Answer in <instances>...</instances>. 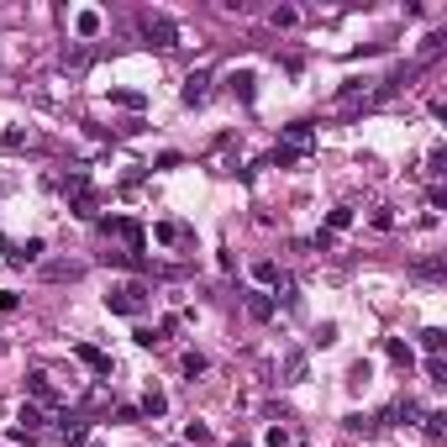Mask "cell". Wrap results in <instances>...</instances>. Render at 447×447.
<instances>
[{
	"label": "cell",
	"instance_id": "6da1fadb",
	"mask_svg": "<svg viewBox=\"0 0 447 447\" xmlns=\"http://www.w3.org/2000/svg\"><path fill=\"white\" fill-rule=\"evenodd\" d=\"M137 32H142V43H153V48H179V26H174V16H164V11H142L137 16Z\"/></svg>",
	"mask_w": 447,
	"mask_h": 447
},
{
	"label": "cell",
	"instance_id": "7a4b0ae2",
	"mask_svg": "<svg viewBox=\"0 0 447 447\" xmlns=\"http://www.w3.org/2000/svg\"><path fill=\"white\" fill-rule=\"evenodd\" d=\"M105 310H116V316H142L147 310V284H116V290L105 295Z\"/></svg>",
	"mask_w": 447,
	"mask_h": 447
},
{
	"label": "cell",
	"instance_id": "3957f363",
	"mask_svg": "<svg viewBox=\"0 0 447 447\" xmlns=\"http://www.w3.org/2000/svg\"><path fill=\"white\" fill-rule=\"evenodd\" d=\"M310 142H316V137H310V127H305V121H295V127L284 132V142L274 147V164H279V169H290L300 153H310Z\"/></svg>",
	"mask_w": 447,
	"mask_h": 447
},
{
	"label": "cell",
	"instance_id": "277c9868",
	"mask_svg": "<svg viewBox=\"0 0 447 447\" xmlns=\"http://www.w3.org/2000/svg\"><path fill=\"white\" fill-rule=\"evenodd\" d=\"M179 100H184V105H206V100H211V74H206V69L189 74L184 90H179Z\"/></svg>",
	"mask_w": 447,
	"mask_h": 447
},
{
	"label": "cell",
	"instance_id": "5b68a950",
	"mask_svg": "<svg viewBox=\"0 0 447 447\" xmlns=\"http://www.w3.org/2000/svg\"><path fill=\"white\" fill-rule=\"evenodd\" d=\"M253 85H258V74H253V69H232V74H226V90H232V95H237L242 105H248L253 95H258Z\"/></svg>",
	"mask_w": 447,
	"mask_h": 447
},
{
	"label": "cell",
	"instance_id": "8992f818",
	"mask_svg": "<svg viewBox=\"0 0 447 447\" xmlns=\"http://www.w3.org/2000/svg\"><path fill=\"white\" fill-rule=\"evenodd\" d=\"M26 384H32V395L43 400V405L58 400V384H53V374H48V369H32V374H26Z\"/></svg>",
	"mask_w": 447,
	"mask_h": 447
},
{
	"label": "cell",
	"instance_id": "52a82bcc",
	"mask_svg": "<svg viewBox=\"0 0 447 447\" xmlns=\"http://www.w3.org/2000/svg\"><path fill=\"white\" fill-rule=\"evenodd\" d=\"M74 353H79V363H90V369H95V374H111V358H105V353H100V347H90V342H79V347H74Z\"/></svg>",
	"mask_w": 447,
	"mask_h": 447
},
{
	"label": "cell",
	"instance_id": "ba28073f",
	"mask_svg": "<svg viewBox=\"0 0 447 447\" xmlns=\"http://www.w3.org/2000/svg\"><path fill=\"white\" fill-rule=\"evenodd\" d=\"M43 426V411H37V405H21L16 411V437H26V431H37Z\"/></svg>",
	"mask_w": 447,
	"mask_h": 447
},
{
	"label": "cell",
	"instance_id": "9c48e42d",
	"mask_svg": "<svg viewBox=\"0 0 447 447\" xmlns=\"http://www.w3.org/2000/svg\"><path fill=\"white\" fill-rule=\"evenodd\" d=\"M164 411H169V395H164V389H147V395H142V416H153V421H158Z\"/></svg>",
	"mask_w": 447,
	"mask_h": 447
},
{
	"label": "cell",
	"instance_id": "30bf717a",
	"mask_svg": "<svg viewBox=\"0 0 447 447\" xmlns=\"http://www.w3.org/2000/svg\"><path fill=\"white\" fill-rule=\"evenodd\" d=\"M74 32H79V37H95V32H100V11H79V16H74Z\"/></svg>",
	"mask_w": 447,
	"mask_h": 447
},
{
	"label": "cell",
	"instance_id": "8fae6325",
	"mask_svg": "<svg viewBox=\"0 0 447 447\" xmlns=\"http://www.w3.org/2000/svg\"><path fill=\"white\" fill-rule=\"evenodd\" d=\"M253 279H258V284H279L284 274H279V263H268V258H258V263H253Z\"/></svg>",
	"mask_w": 447,
	"mask_h": 447
},
{
	"label": "cell",
	"instance_id": "7c38bea8",
	"mask_svg": "<svg viewBox=\"0 0 447 447\" xmlns=\"http://www.w3.org/2000/svg\"><path fill=\"white\" fill-rule=\"evenodd\" d=\"M300 374H305V353H290L284 358V384H300Z\"/></svg>",
	"mask_w": 447,
	"mask_h": 447
},
{
	"label": "cell",
	"instance_id": "4fadbf2b",
	"mask_svg": "<svg viewBox=\"0 0 447 447\" xmlns=\"http://www.w3.org/2000/svg\"><path fill=\"white\" fill-rule=\"evenodd\" d=\"M268 21H274L279 32H284V26H295V21H300V11H295V6H274V11H268Z\"/></svg>",
	"mask_w": 447,
	"mask_h": 447
},
{
	"label": "cell",
	"instance_id": "5bb4252c",
	"mask_svg": "<svg viewBox=\"0 0 447 447\" xmlns=\"http://www.w3.org/2000/svg\"><path fill=\"white\" fill-rule=\"evenodd\" d=\"M347 226H353V211H347V206H337V211L327 216V232H347Z\"/></svg>",
	"mask_w": 447,
	"mask_h": 447
},
{
	"label": "cell",
	"instance_id": "9a60e30c",
	"mask_svg": "<svg viewBox=\"0 0 447 447\" xmlns=\"http://www.w3.org/2000/svg\"><path fill=\"white\" fill-rule=\"evenodd\" d=\"M0 147H6V153H16V147H26V132H21V127H6V132H0Z\"/></svg>",
	"mask_w": 447,
	"mask_h": 447
},
{
	"label": "cell",
	"instance_id": "2e32d148",
	"mask_svg": "<svg viewBox=\"0 0 447 447\" xmlns=\"http://www.w3.org/2000/svg\"><path fill=\"white\" fill-rule=\"evenodd\" d=\"M153 237H158V242H169V248H174V242H184V226L164 221V226H153Z\"/></svg>",
	"mask_w": 447,
	"mask_h": 447
},
{
	"label": "cell",
	"instance_id": "e0dca14e",
	"mask_svg": "<svg viewBox=\"0 0 447 447\" xmlns=\"http://www.w3.org/2000/svg\"><path fill=\"white\" fill-rule=\"evenodd\" d=\"M248 310H253V316H274V300H268V295H248Z\"/></svg>",
	"mask_w": 447,
	"mask_h": 447
},
{
	"label": "cell",
	"instance_id": "ac0fdd59",
	"mask_svg": "<svg viewBox=\"0 0 447 447\" xmlns=\"http://www.w3.org/2000/svg\"><path fill=\"white\" fill-rule=\"evenodd\" d=\"M310 342H316V347H332V342H337V321H321V327H316V337H310Z\"/></svg>",
	"mask_w": 447,
	"mask_h": 447
},
{
	"label": "cell",
	"instance_id": "d6986e66",
	"mask_svg": "<svg viewBox=\"0 0 447 447\" xmlns=\"http://www.w3.org/2000/svg\"><path fill=\"white\" fill-rule=\"evenodd\" d=\"M421 347H426L431 358H442V332H437V327H426V332H421Z\"/></svg>",
	"mask_w": 447,
	"mask_h": 447
},
{
	"label": "cell",
	"instance_id": "ffe728a7",
	"mask_svg": "<svg viewBox=\"0 0 447 447\" xmlns=\"http://www.w3.org/2000/svg\"><path fill=\"white\" fill-rule=\"evenodd\" d=\"M37 258H43V237H32V242L16 253V263H37Z\"/></svg>",
	"mask_w": 447,
	"mask_h": 447
},
{
	"label": "cell",
	"instance_id": "44dd1931",
	"mask_svg": "<svg viewBox=\"0 0 447 447\" xmlns=\"http://www.w3.org/2000/svg\"><path fill=\"white\" fill-rule=\"evenodd\" d=\"M369 384V363H353V369H347V389H363Z\"/></svg>",
	"mask_w": 447,
	"mask_h": 447
},
{
	"label": "cell",
	"instance_id": "7402d4cb",
	"mask_svg": "<svg viewBox=\"0 0 447 447\" xmlns=\"http://www.w3.org/2000/svg\"><path fill=\"white\" fill-rule=\"evenodd\" d=\"M79 274H85L79 263H53V268H48V279H79Z\"/></svg>",
	"mask_w": 447,
	"mask_h": 447
},
{
	"label": "cell",
	"instance_id": "603a6c76",
	"mask_svg": "<svg viewBox=\"0 0 447 447\" xmlns=\"http://www.w3.org/2000/svg\"><path fill=\"white\" fill-rule=\"evenodd\" d=\"M389 358H395V363H411V347H405L400 337H389Z\"/></svg>",
	"mask_w": 447,
	"mask_h": 447
},
{
	"label": "cell",
	"instance_id": "cb8c5ba5",
	"mask_svg": "<svg viewBox=\"0 0 447 447\" xmlns=\"http://www.w3.org/2000/svg\"><path fill=\"white\" fill-rule=\"evenodd\" d=\"M184 374H189V379L206 374V358H200V353H184Z\"/></svg>",
	"mask_w": 447,
	"mask_h": 447
},
{
	"label": "cell",
	"instance_id": "d4e9b609",
	"mask_svg": "<svg viewBox=\"0 0 447 447\" xmlns=\"http://www.w3.org/2000/svg\"><path fill=\"white\" fill-rule=\"evenodd\" d=\"M426 374H431V384H447V363H442V358H431Z\"/></svg>",
	"mask_w": 447,
	"mask_h": 447
},
{
	"label": "cell",
	"instance_id": "484cf974",
	"mask_svg": "<svg viewBox=\"0 0 447 447\" xmlns=\"http://www.w3.org/2000/svg\"><path fill=\"white\" fill-rule=\"evenodd\" d=\"M426 431H431V437H442V431H447V416L431 411V416H426Z\"/></svg>",
	"mask_w": 447,
	"mask_h": 447
},
{
	"label": "cell",
	"instance_id": "4316f807",
	"mask_svg": "<svg viewBox=\"0 0 447 447\" xmlns=\"http://www.w3.org/2000/svg\"><path fill=\"white\" fill-rule=\"evenodd\" d=\"M63 63H69V69H85V63H90V53H85V48H74V53H63Z\"/></svg>",
	"mask_w": 447,
	"mask_h": 447
},
{
	"label": "cell",
	"instance_id": "83f0119b",
	"mask_svg": "<svg viewBox=\"0 0 447 447\" xmlns=\"http://www.w3.org/2000/svg\"><path fill=\"white\" fill-rule=\"evenodd\" d=\"M263 442H268V447H290V431H284V426H274V431H268Z\"/></svg>",
	"mask_w": 447,
	"mask_h": 447
},
{
	"label": "cell",
	"instance_id": "f1b7e54d",
	"mask_svg": "<svg viewBox=\"0 0 447 447\" xmlns=\"http://www.w3.org/2000/svg\"><path fill=\"white\" fill-rule=\"evenodd\" d=\"M232 447H253V442H232Z\"/></svg>",
	"mask_w": 447,
	"mask_h": 447
}]
</instances>
